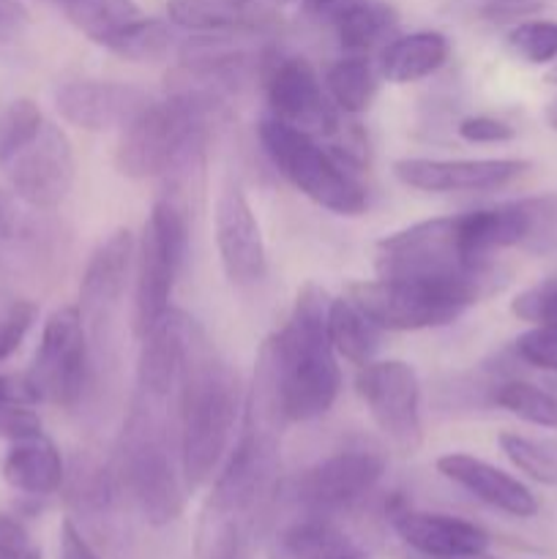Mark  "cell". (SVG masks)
Returning <instances> with one entry per match:
<instances>
[{
  "label": "cell",
  "instance_id": "obj_1",
  "mask_svg": "<svg viewBox=\"0 0 557 559\" xmlns=\"http://www.w3.org/2000/svg\"><path fill=\"white\" fill-rule=\"evenodd\" d=\"M265 344L271 349L284 418L295 424L322 418L342 388L336 349L328 338L325 293L306 284L282 331Z\"/></svg>",
  "mask_w": 557,
  "mask_h": 559
},
{
  "label": "cell",
  "instance_id": "obj_45",
  "mask_svg": "<svg viewBox=\"0 0 557 559\" xmlns=\"http://www.w3.org/2000/svg\"><path fill=\"white\" fill-rule=\"evenodd\" d=\"M544 118H546V123H549V129L557 131V102H552L549 107L544 109Z\"/></svg>",
  "mask_w": 557,
  "mask_h": 559
},
{
  "label": "cell",
  "instance_id": "obj_44",
  "mask_svg": "<svg viewBox=\"0 0 557 559\" xmlns=\"http://www.w3.org/2000/svg\"><path fill=\"white\" fill-rule=\"evenodd\" d=\"M407 559H497V557H491L489 551H473V555H446V557H429V555H415V551H407Z\"/></svg>",
  "mask_w": 557,
  "mask_h": 559
},
{
  "label": "cell",
  "instance_id": "obj_13",
  "mask_svg": "<svg viewBox=\"0 0 557 559\" xmlns=\"http://www.w3.org/2000/svg\"><path fill=\"white\" fill-rule=\"evenodd\" d=\"M265 96L271 118L309 136H331L339 131L336 107L320 76L304 58H278L268 66Z\"/></svg>",
  "mask_w": 557,
  "mask_h": 559
},
{
  "label": "cell",
  "instance_id": "obj_18",
  "mask_svg": "<svg viewBox=\"0 0 557 559\" xmlns=\"http://www.w3.org/2000/svg\"><path fill=\"white\" fill-rule=\"evenodd\" d=\"M140 347V360H137V388L142 396H151L156 402L173 396L175 385L183 374L186 358H189L191 342V322L180 311L169 309L151 331L145 333Z\"/></svg>",
  "mask_w": 557,
  "mask_h": 559
},
{
  "label": "cell",
  "instance_id": "obj_5",
  "mask_svg": "<svg viewBox=\"0 0 557 559\" xmlns=\"http://www.w3.org/2000/svg\"><path fill=\"white\" fill-rule=\"evenodd\" d=\"M216 107L218 98L194 91H173L167 102H151V107L123 129L115 164L126 178L134 180L169 173L200 151Z\"/></svg>",
  "mask_w": 557,
  "mask_h": 559
},
{
  "label": "cell",
  "instance_id": "obj_20",
  "mask_svg": "<svg viewBox=\"0 0 557 559\" xmlns=\"http://www.w3.org/2000/svg\"><path fill=\"white\" fill-rule=\"evenodd\" d=\"M391 524L399 540L415 555H473V551H486L491 544L489 533L481 530L478 524L464 522L459 516H446V513L396 508L391 511Z\"/></svg>",
  "mask_w": 557,
  "mask_h": 559
},
{
  "label": "cell",
  "instance_id": "obj_9",
  "mask_svg": "<svg viewBox=\"0 0 557 559\" xmlns=\"http://www.w3.org/2000/svg\"><path fill=\"white\" fill-rule=\"evenodd\" d=\"M38 402L74 407L91 380V342L80 306H63L44 322L36 358L27 369Z\"/></svg>",
  "mask_w": 557,
  "mask_h": 559
},
{
  "label": "cell",
  "instance_id": "obj_42",
  "mask_svg": "<svg viewBox=\"0 0 557 559\" xmlns=\"http://www.w3.org/2000/svg\"><path fill=\"white\" fill-rule=\"evenodd\" d=\"M33 546H31V540H27L25 527H22L16 519L3 516V513H0V557L16 559V557L27 555Z\"/></svg>",
  "mask_w": 557,
  "mask_h": 559
},
{
  "label": "cell",
  "instance_id": "obj_19",
  "mask_svg": "<svg viewBox=\"0 0 557 559\" xmlns=\"http://www.w3.org/2000/svg\"><path fill=\"white\" fill-rule=\"evenodd\" d=\"M437 473L473 495L478 502L513 519H533L538 513V500L522 480L478 456L446 453L437 459Z\"/></svg>",
  "mask_w": 557,
  "mask_h": 559
},
{
  "label": "cell",
  "instance_id": "obj_24",
  "mask_svg": "<svg viewBox=\"0 0 557 559\" xmlns=\"http://www.w3.org/2000/svg\"><path fill=\"white\" fill-rule=\"evenodd\" d=\"M167 16L194 33H254L271 22L257 0H167Z\"/></svg>",
  "mask_w": 557,
  "mask_h": 559
},
{
  "label": "cell",
  "instance_id": "obj_31",
  "mask_svg": "<svg viewBox=\"0 0 557 559\" xmlns=\"http://www.w3.org/2000/svg\"><path fill=\"white\" fill-rule=\"evenodd\" d=\"M169 44H173V31H169L167 22L140 16L109 38H104L102 47L118 58L131 60V63H147V60L164 58L169 52Z\"/></svg>",
  "mask_w": 557,
  "mask_h": 559
},
{
  "label": "cell",
  "instance_id": "obj_7",
  "mask_svg": "<svg viewBox=\"0 0 557 559\" xmlns=\"http://www.w3.org/2000/svg\"><path fill=\"white\" fill-rule=\"evenodd\" d=\"M186 249H189V224L183 207L175 200H158L151 207L140 240L134 295L137 336H145L169 311V298L183 267Z\"/></svg>",
  "mask_w": 557,
  "mask_h": 559
},
{
  "label": "cell",
  "instance_id": "obj_3",
  "mask_svg": "<svg viewBox=\"0 0 557 559\" xmlns=\"http://www.w3.org/2000/svg\"><path fill=\"white\" fill-rule=\"evenodd\" d=\"M158 404L162 402L137 393L120 437L118 456L120 480L153 527H164L180 519L189 491L180 467V451L173 448Z\"/></svg>",
  "mask_w": 557,
  "mask_h": 559
},
{
  "label": "cell",
  "instance_id": "obj_17",
  "mask_svg": "<svg viewBox=\"0 0 557 559\" xmlns=\"http://www.w3.org/2000/svg\"><path fill=\"white\" fill-rule=\"evenodd\" d=\"M131 260H134V238L129 229H115L87 260L80 282V314L96 342L102 336V325L112 322L115 309L123 298Z\"/></svg>",
  "mask_w": 557,
  "mask_h": 559
},
{
  "label": "cell",
  "instance_id": "obj_40",
  "mask_svg": "<svg viewBox=\"0 0 557 559\" xmlns=\"http://www.w3.org/2000/svg\"><path fill=\"white\" fill-rule=\"evenodd\" d=\"M36 431H42V420L33 413V407L0 404V440H20Z\"/></svg>",
  "mask_w": 557,
  "mask_h": 559
},
{
  "label": "cell",
  "instance_id": "obj_11",
  "mask_svg": "<svg viewBox=\"0 0 557 559\" xmlns=\"http://www.w3.org/2000/svg\"><path fill=\"white\" fill-rule=\"evenodd\" d=\"M355 391L369 407L371 420L399 456H413L424 442L418 374L404 360H371L360 366Z\"/></svg>",
  "mask_w": 557,
  "mask_h": 559
},
{
  "label": "cell",
  "instance_id": "obj_41",
  "mask_svg": "<svg viewBox=\"0 0 557 559\" xmlns=\"http://www.w3.org/2000/svg\"><path fill=\"white\" fill-rule=\"evenodd\" d=\"M58 559H102L93 551V546L87 544L85 535L76 530V524L71 519H66L60 524V538H58Z\"/></svg>",
  "mask_w": 557,
  "mask_h": 559
},
{
  "label": "cell",
  "instance_id": "obj_36",
  "mask_svg": "<svg viewBox=\"0 0 557 559\" xmlns=\"http://www.w3.org/2000/svg\"><path fill=\"white\" fill-rule=\"evenodd\" d=\"M513 353L522 364L557 374V325H533L513 342Z\"/></svg>",
  "mask_w": 557,
  "mask_h": 559
},
{
  "label": "cell",
  "instance_id": "obj_46",
  "mask_svg": "<svg viewBox=\"0 0 557 559\" xmlns=\"http://www.w3.org/2000/svg\"><path fill=\"white\" fill-rule=\"evenodd\" d=\"M546 80H549L552 85H557V60H555V66L549 69V74H546Z\"/></svg>",
  "mask_w": 557,
  "mask_h": 559
},
{
  "label": "cell",
  "instance_id": "obj_15",
  "mask_svg": "<svg viewBox=\"0 0 557 559\" xmlns=\"http://www.w3.org/2000/svg\"><path fill=\"white\" fill-rule=\"evenodd\" d=\"M218 257L222 267L235 287H254L265 278V243L262 229L240 186L227 183L216 197L213 211Z\"/></svg>",
  "mask_w": 557,
  "mask_h": 559
},
{
  "label": "cell",
  "instance_id": "obj_37",
  "mask_svg": "<svg viewBox=\"0 0 557 559\" xmlns=\"http://www.w3.org/2000/svg\"><path fill=\"white\" fill-rule=\"evenodd\" d=\"M511 314L530 325H557V282H541L511 300Z\"/></svg>",
  "mask_w": 557,
  "mask_h": 559
},
{
  "label": "cell",
  "instance_id": "obj_22",
  "mask_svg": "<svg viewBox=\"0 0 557 559\" xmlns=\"http://www.w3.org/2000/svg\"><path fill=\"white\" fill-rule=\"evenodd\" d=\"M49 229L22 211L14 191L0 189V271L20 278L36 276L49 260Z\"/></svg>",
  "mask_w": 557,
  "mask_h": 559
},
{
  "label": "cell",
  "instance_id": "obj_25",
  "mask_svg": "<svg viewBox=\"0 0 557 559\" xmlns=\"http://www.w3.org/2000/svg\"><path fill=\"white\" fill-rule=\"evenodd\" d=\"M451 55V44L442 33L437 31H418L410 36H399L382 49L380 71L386 80L396 82V85H407V82H418L424 76L435 74L442 69Z\"/></svg>",
  "mask_w": 557,
  "mask_h": 559
},
{
  "label": "cell",
  "instance_id": "obj_47",
  "mask_svg": "<svg viewBox=\"0 0 557 559\" xmlns=\"http://www.w3.org/2000/svg\"><path fill=\"white\" fill-rule=\"evenodd\" d=\"M5 36H9V31H5V27H0V41H3Z\"/></svg>",
  "mask_w": 557,
  "mask_h": 559
},
{
  "label": "cell",
  "instance_id": "obj_28",
  "mask_svg": "<svg viewBox=\"0 0 557 559\" xmlns=\"http://www.w3.org/2000/svg\"><path fill=\"white\" fill-rule=\"evenodd\" d=\"M44 3L58 5L66 20L96 44L142 16L137 0H44Z\"/></svg>",
  "mask_w": 557,
  "mask_h": 559
},
{
  "label": "cell",
  "instance_id": "obj_23",
  "mask_svg": "<svg viewBox=\"0 0 557 559\" xmlns=\"http://www.w3.org/2000/svg\"><path fill=\"white\" fill-rule=\"evenodd\" d=\"M3 480L11 489L22 491V495L49 497L66 480L63 456L55 448V442L47 440L42 431L11 440L3 462Z\"/></svg>",
  "mask_w": 557,
  "mask_h": 559
},
{
  "label": "cell",
  "instance_id": "obj_14",
  "mask_svg": "<svg viewBox=\"0 0 557 559\" xmlns=\"http://www.w3.org/2000/svg\"><path fill=\"white\" fill-rule=\"evenodd\" d=\"M528 169L524 158H399L393 164L399 183L431 194L506 189Z\"/></svg>",
  "mask_w": 557,
  "mask_h": 559
},
{
  "label": "cell",
  "instance_id": "obj_16",
  "mask_svg": "<svg viewBox=\"0 0 557 559\" xmlns=\"http://www.w3.org/2000/svg\"><path fill=\"white\" fill-rule=\"evenodd\" d=\"M147 107L151 96L126 82L76 80L55 91V109L60 118L85 131L126 129Z\"/></svg>",
  "mask_w": 557,
  "mask_h": 559
},
{
  "label": "cell",
  "instance_id": "obj_33",
  "mask_svg": "<svg viewBox=\"0 0 557 559\" xmlns=\"http://www.w3.org/2000/svg\"><path fill=\"white\" fill-rule=\"evenodd\" d=\"M44 126V115L36 102L31 98H16L0 112V167L9 162L14 153H20L38 129Z\"/></svg>",
  "mask_w": 557,
  "mask_h": 559
},
{
  "label": "cell",
  "instance_id": "obj_27",
  "mask_svg": "<svg viewBox=\"0 0 557 559\" xmlns=\"http://www.w3.org/2000/svg\"><path fill=\"white\" fill-rule=\"evenodd\" d=\"M328 338L333 349L355 366L371 364L380 349V328L366 320L349 298L328 300Z\"/></svg>",
  "mask_w": 557,
  "mask_h": 559
},
{
  "label": "cell",
  "instance_id": "obj_6",
  "mask_svg": "<svg viewBox=\"0 0 557 559\" xmlns=\"http://www.w3.org/2000/svg\"><path fill=\"white\" fill-rule=\"evenodd\" d=\"M260 142L273 167L325 211L339 216H358L366 211V191L315 136L289 129L282 120L265 118L260 123Z\"/></svg>",
  "mask_w": 557,
  "mask_h": 559
},
{
  "label": "cell",
  "instance_id": "obj_32",
  "mask_svg": "<svg viewBox=\"0 0 557 559\" xmlns=\"http://www.w3.org/2000/svg\"><path fill=\"white\" fill-rule=\"evenodd\" d=\"M497 445L506 453L508 462L528 475L530 480L544 486H557V442L524 437L517 431H502Z\"/></svg>",
  "mask_w": 557,
  "mask_h": 559
},
{
  "label": "cell",
  "instance_id": "obj_43",
  "mask_svg": "<svg viewBox=\"0 0 557 559\" xmlns=\"http://www.w3.org/2000/svg\"><path fill=\"white\" fill-rule=\"evenodd\" d=\"M27 22V9L20 0H0V27L5 31H16L20 25Z\"/></svg>",
  "mask_w": 557,
  "mask_h": 559
},
{
  "label": "cell",
  "instance_id": "obj_21",
  "mask_svg": "<svg viewBox=\"0 0 557 559\" xmlns=\"http://www.w3.org/2000/svg\"><path fill=\"white\" fill-rule=\"evenodd\" d=\"M306 11L331 22L344 52L364 55L396 27V11L382 0H306Z\"/></svg>",
  "mask_w": 557,
  "mask_h": 559
},
{
  "label": "cell",
  "instance_id": "obj_30",
  "mask_svg": "<svg viewBox=\"0 0 557 559\" xmlns=\"http://www.w3.org/2000/svg\"><path fill=\"white\" fill-rule=\"evenodd\" d=\"M491 404L538 429L557 431V396L524 380H506L491 388Z\"/></svg>",
  "mask_w": 557,
  "mask_h": 559
},
{
  "label": "cell",
  "instance_id": "obj_48",
  "mask_svg": "<svg viewBox=\"0 0 557 559\" xmlns=\"http://www.w3.org/2000/svg\"><path fill=\"white\" fill-rule=\"evenodd\" d=\"M300 3H306V0H300Z\"/></svg>",
  "mask_w": 557,
  "mask_h": 559
},
{
  "label": "cell",
  "instance_id": "obj_12",
  "mask_svg": "<svg viewBox=\"0 0 557 559\" xmlns=\"http://www.w3.org/2000/svg\"><path fill=\"white\" fill-rule=\"evenodd\" d=\"M3 169L20 202L33 211H55L74 186V151L63 129L44 120L38 134Z\"/></svg>",
  "mask_w": 557,
  "mask_h": 559
},
{
  "label": "cell",
  "instance_id": "obj_35",
  "mask_svg": "<svg viewBox=\"0 0 557 559\" xmlns=\"http://www.w3.org/2000/svg\"><path fill=\"white\" fill-rule=\"evenodd\" d=\"M544 0H451V11L473 22H508L538 11Z\"/></svg>",
  "mask_w": 557,
  "mask_h": 559
},
{
  "label": "cell",
  "instance_id": "obj_4",
  "mask_svg": "<svg viewBox=\"0 0 557 559\" xmlns=\"http://www.w3.org/2000/svg\"><path fill=\"white\" fill-rule=\"evenodd\" d=\"M375 267L380 278L446 284L470 289L478 300L502 287L500 267L473 262L459 243L457 216L429 218L407 229L386 235L375 249Z\"/></svg>",
  "mask_w": 557,
  "mask_h": 559
},
{
  "label": "cell",
  "instance_id": "obj_38",
  "mask_svg": "<svg viewBox=\"0 0 557 559\" xmlns=\"http://www.w3.org/2000/svg\"><path fill=\"white\" fill-rule=\"evenodd\" d=\"M36 314L38 309L31 300H11L9 306L0 309V364L9 360L20 349L27 331L36 322Z\"/></svg>",
  "mask_w": 557,
  "mask_h": 559
},
{
  "label": "cell",
  "instance_id": "obj_2",
  "mask_svg": "<svg viewBox=\"0 0 557 559\" xmlns=\"http://www.w3.org/2000/svg\"><path fill=\"white\" fill-rule=\"evenodd\" d=\"M240 413L238 377L224 360L191 342L180 374V467L189 491L216 475Z\"/></svg>",
  "mask_w": 557,
  "mask_h": 559
},
{
  "label": "cell",
  "instance_id": "obj_10",
  "mask_svg": "<svg viewBox=\"0 0 557 559\" xmlns=\"http://www.w3.org/2000/svg\"><path fill=\"white\" fill-rule=\"evenodd\" d=\"M386 473V459L377 451L349 448L320 459L287 484V500L298 513L328 516L358 506Z\"/></svg>",
  "mask_w": 557,
  "mask_h": 559
},
{
  "label": "cell",
  "instance_id": "obj_34",
  "mask_svg": "<svg viewBox=\"0 0 557 559\" xmlns=\"http://www.w3.org/2000/svg\"><path fill=\"white\" fill-rule=\"evenodd\" d=\"M508 49L517 58L533 66L555 63L557 60V22L555 20H528L519 22L506 36Z\"/></svg>",
  "mask_w": 557,
  "mask_h": 559
},
{
  "label": "cell",
  "instance_id": "obj_8",
  "mask_svg": "<svg viewBox=\"0 0 557 559\" xmlns=\"http://www.w3.org/2000/svg\"><path fill=\"white\" fill-rule=\"evenodd\" d=\"M347 298L366 320L388 331H424V328L451 325L464 309L478 304L470 289L446 284L404 282V278H377V282L349 284Z\"/></svg>",
  "mask_w": 557,
  "mask_h": 559
},
{
  "label": "cell",
  "instance_id": "obj_26",
  "mask_svg": "<svg viewBox=\"0 0 557 559\" xmlns=\"http://www.w3.org/2000/svg\"><path fill=\"white\" fill-rule=\"evenodd\" d=\"M349 549L347 538L328 516L298 513L284 524L271 544V559H331Z\"/></svg>",
  "mask_w": 557,
  "mask_h": 559
},
{
  "label": "cell",
  "instance_id": "obj_29",
  "mask_svg": "<svg viewBox=\"0 0 557 559\" xmlns=\"http://www.w3.org/2000/svg\"><path fill=\"white\" fill-rule=\"evenodd\" d=\"M325 87L331 102L339 109L349 115H358L369 109L371 98L377 93V76L375 69L364 55H347V58L336 60L325 74Z\"/></svg>",
  "mask_w": 557,
  "mask_h": 559
},
{
  "label": "cell",
  "instance_id": "obj_39",
  "mask_svg": "<svg viewBox=\"0 0 557 559\" xmlns=\"http://www.w3.org/2000/svg\"><path fill=\"white\" fill-rule=\"evenodd\" d=\"M459 136L467 142H478V145H491V142H511L517 136L511 123L500 118H489V115H473V118H464L457 126Z\"/></svg>",
  "mask_w": 557,
  "mask_h": 559
}]
</instances>
